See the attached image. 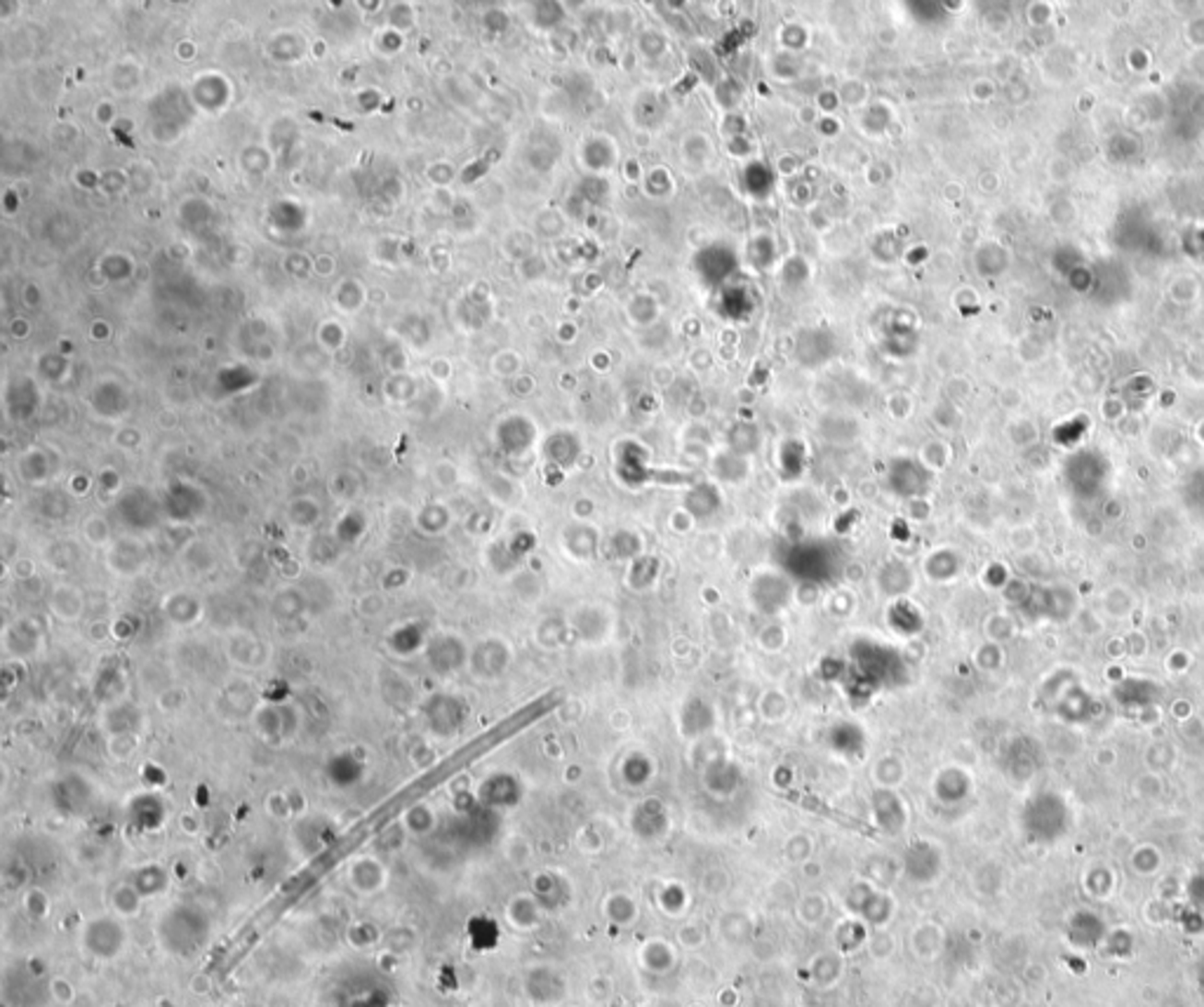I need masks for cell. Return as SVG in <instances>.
<instances>
[{
    "label": "cell",
    "instance_id": "3957f363",
    "mask_svg": "<svg viewBox=\"0 0 1204 1007\" xmlns=\"http://www.w3.org/2000/svg\"><path fill=\"white\" fill-rule=\"evenodd\" d=\"M426 655H429V667L438 676L459 671L468 659L466 647L461 646V640L452 634L431 635L429 646H426Z\"/></svg>",
    "mask_w": 1204,
    "mask_h": 1007
},
{
    "label": "cell",
    "instance_id": "30bf717a",
    "mask_svg": "<svg viewBox=\"0 0 1204 1007\" xmlns=\"http://www.w3.org/2000/svg\"><path fill=\"white\" fill-rule=\"evenodd\" d=\"M450 716L452 718L461 720L459 702H456V697H450V694H435V697H431V702L426 704V720H429L431 729H435L438 735H447V732L456 725L454 720H450Z\"/></svg>",
    "mask_w": 1204,
    "mask_h": 1007
},
{
    "label": "cell",
    "instance_id": "277c9868",
    "mask_svg": "<svg viewBox=\"0 0 1204 1007\" xmlns=\"http://www.w3.org/2000/svg\"><path fill=\"white\" fill-rule=\"evenodd\" d=\"M348 883H351V887L358 894L370 897V894H374V892H379L386 885V869H384V864L377 857H358L348 866Z\"/></svg>",
    "mask_w": 1204,
    "mask_h": 1007
},
{
    "label": "cell",
    "instance_id": "2e32d148",
    "mask_svg": "<svg viewBox=\"0 0 1204 1007\" xmlns=\"http://www.w3.org/2000/svg\"><path fill=\"white\" fill-rule=\"evenodd\" d=\"M135 749H136L135 735H113L109 740V753L111 758H115V761H125V758H130V755L135 753Z\"/></svg>",
    "mask_w": 1204,
    "mask_h": 1007
},
{
    "label": "cell",
    "instance_id": "9c48e42d",
    "mask_svg": "<svg viewBox=\"0 0 1204 1007\" xmlns=\"http://www.w3.org/2000/svg\"><path fill=\"white\" fill-rule=\"evenodd\" d=\"M163 612L177 626H194L203 617V605L191 593H172L163 600Z\"/></svg>",
    "mask_w": 1204,
    "mask_h": 1007
},
{
    "label": "cell",
    "instance_id": "8992f818",
    "mask_svg": "<svg viewBox=\"0 0 1204 1007\" xmlns=\"http://www.w3.org/2000/svg\"><path fill=\"white\" fill-rule=\"evenodd\" d=\"M48 608L57 620L76 622L80 620V614H83L85 598L83 593H80L76 586H71V584H59V586H54L53 593H50Z\"/></svg>",
    "mask_w": 1204,
    "mask_h": 1007
},
{
    "label": "cell",
    "instance_id": "5b68a950",
    "mask_svg": "<svg viewBox=\"0 0 1204 1007\" xmlns=\"http://www.w3.org/2000/svg\"><path fill=\"white\" fill-rule=\"evenodd\" d=\"M254 725H257V732L262 735V740L271 741V744H280V741L292 737L294 716L289 714L288 708L266 706L257 711V716H254Z\"/></svg>",
    "mask_w": 1204,
    "mask_h": 1007
},
{
    "label": "cell",
    "instance_id": "9a60e30c",
    "mask_svg": "<svg viewBox=\"0 0 1204 1007\" xmlns=\"http://www.w3.org/2000/svg\"><path fill=\"white\" fill-rule=\"evenodd\" d=\"M48 991H50V996H53V1001L59 1002V1005H71V1002L76 1001V996H78V993H76L74 984H71V981H68L66 977H62V975H57V977H53V979H50Z\"/></svg>",
    "mask_w": 1204,
    "mask_h": 1007
},
{
    "label": "cell",
    "instance_id": "5bb4252c",
    "mask_svg": "<svg viewBox=\"0 0 1204 1007\" xmlns=\"http://www.w3.org/2000/svg\"><path fill=\"white\" fill-rule=\"evenodd\" d=\"M24 908H27V913L29 916H33V918H41V920L48 918L50 897L42 890L33 887V890H29L27 894H24Z\"/></svg>",
    "mask_w": 1204,
    "mask_h": 1007
},
{
    "label": "cell",
    "instance_id": "ba28073f",
    "mask_svg": "<svg viewBox=\"0 0 1204 1007\" xmlns=\"http://www.w3.org/2000/svg\"><path fill=\"white\" fill-rule=\"evenodd\" d=\"M130 883L144 899H156L170 890V873L160 864H144L132 871Z\"/></svg>",
    "mask_w": 1204,
    "mask_h": 1007
},
{
    "label": "cell",
    "instance_id": "7a4b0ae2",
    "mask_svg": "<svg viewBox=\"0 0 1204 1007\" xmlns=\"http://www.w3.org/2000/svg\"><path fill=\"white\" fill-rule=\"evenodd\" d=\"M80 949L85 955L95 960L121 958L123 951L127 949V928L121 918H115L113 913L95 916L80 930Z\"/></svg>",
    "mask_w": 1204,
    "mask_h": 1007
},
{
    "label": "cell",
    "instance_id": "8fae6325",
    "mask_svg": "<svg viewBox=\"0 0 1204 1007\" xmlns=\"http://www.w3.org/2000/svg\"><path fill=\"white\" fill-rule=\"evenodd\" d=\"M230 659L238 667H262L266 664V652H264V643L257 638H252V635H238V638L230 640V650H229Z\"/></svg>",
    "mask_w": 1204,
    "mask_h": 1007
},
{
    "label": "cell",
    "instance_id": "7c38bea8",
    "mask_svg": "<svg viewBox=\"0 0 1204 1007\" xmlns=\"http://www.w3.org/2000/svg\"><path fill=\"white\" fill-rule=\"evenodd\" d=\"M412 640L414 643H419V646H429V640L419 634V629L414 626V622H407V624L400 626L398 631H393L391 635L393 652H398V655H412V652H417L419 647L412 646Z\"/></svg>",
    "mask_w": 1204,
    "mask_h": 1007
},
{
    "label": "cell",
    "instance_id": "4fadbf2b",
    "mask_svg": "<svg viewBox=\"0 0 1204 1007\" xmlns=\"http://www.w3.org/2000/svg\"><path fill=\"white\" fill-rule=\"evenodd\" d=\"M435 826V810H431L429 805H414L407 814H405V829L414 835H426L429 831H433Z\"/></svg>",
    "mask_w": 1204,
    "mask_h": 1007
},
{
    "label": "cell",
    "instance_id": "6da1fadb",
    "mask_svg": "<svg viewBox=\"0 0 1204 1007\" xmlns=\"http://www.w3.org/2000/svg\"><path fill=\"white\" fill-rule=\"evenodd\" d=\"M156 937L168 954L191 958L210 940V920L189 904H177L160 916Z\"/></svg>",
    "mask_w": 1204,
    "mask_h": 1007
},
{
    "label": "cell",
    "instance_id": "52a82bcc",
    "mask_svg": "<svg viewBox=\"0 0 1204 1007\" xmlns=\"http://www.w3.org/2000/svg\"><path fill=\"white\" fill-rule=\"evenodd\" d=\"M106 902H109V911L121 920L136 918L144 908V897L136 892V887L130 881H123L111 887Z\"/></svg>",
    "mask_w": 1204,
    "mask_h": 1007
},
{
    "label": "cell",
    "instance_id": "e0dca14e",
    "mask_svg": "<svg viewBox=\"0 0 1204 1007\" xmlns=\"http://www.w3.org/2000/svg\"><path fill=\"white\" fill-rule=\"evenodd\" d=\"M189 989L195 993V996H207L212 991V981L207 975H195L194 979L189 981Z\"/></svg>",
    "mask_w": 1204,
    "mask_h": 1007
}]
</instances>
